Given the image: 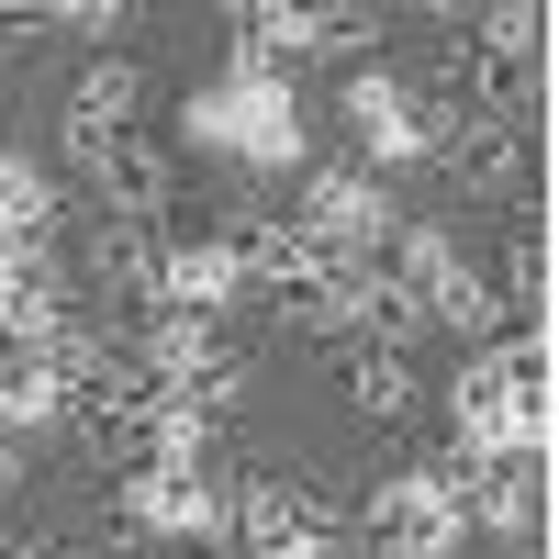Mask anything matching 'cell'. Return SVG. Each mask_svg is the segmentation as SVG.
Wrapping results in <instances>:
<instances>
[{"mask_svg": "<svg viewBox=\"0 0 559 559\" xmlns=\"http://www.w3.org/2000/svg\"><path fill=\"white\" fill-rule=\"evenodd\" d=\"M179 134L213 157H236V168H302V102H292V79H280L258 45L236 34V57H224V79L191 90V112H179Z\"/></svg>", "mask_w": 559, "mask_h": 559, "instance_id": "1", "label": "cell"}, {"mask_svg": "<svg viewBox=\"0 0 559 559\" xmlns=\"http://www.w3.org/2000/svg\"><path fill=\"white\" fill-rule=\"evenodd\" d=\"M448 437H459V459H537L548 448V358H537V336L481 347L471 369H459Z\"/></svg>", "mask_w": 559, "mask_h": 559, "instance_id": "2", "label": "cell"}, {"mask_svg": "<svg viewBox=\"0 0 559 559\" xmlns=\"http://www.w3.org/2000/svg\"><path fill=\"white\" fill-rule=\"evenodd\" d=\"M358 537L381 559H448L471 537V515H459V459H392V471L358 492Z\"/></svg>", "mask_w": 559, "mask_h": 559, "instance_id": "3", "label": "cell"}, {"mask_svg": "<svg viewBox=\"0 0 559 559\" xmlns=\"http://www.w3.org/2000/svg\"><path fill=\"white\" fill-rule=\"evenodd\" d=\"M112 537L224 548V537H236V481H224V471H123L112 481Z\"/></svg>", "mask_w": 559, "mask_h": 559, "instance_id": "4", "label": "cell"}, {"mask_svg": "<svg viewBox=\"0 0 559 559\" xmlns=\"http://www.w3.org/2000/svg\"><path fill=\"white\" fill-rule=\"evenodd\" d=\"M381 269L414 292V313L426 324H459V336H492L503 324V302H492V280L448 247V224H392V247H381Z\"/></svg>", "mask_w": 559, "mask_h": 559, "instance_id": "5", "label": "cell"}, {"mask_svg": "<svg viewBox=\"0 0 559 559\" xmlns=\"http://www.w3.org/2000/svg\"><path fill=\"white\" fill-rule=\"evenodd\" d=\"M336 537H347V515L313 481H292V471L236 481V548L247 559H336Z\"/></svg>", "mask_w": 559, "mask_h": 559, "instance_id": "6", "label": "cell"}, {"mask_svg": "<svg viewBox=\"0 0 559 559\" xmlns=\"http://www.w3.org/2000/svg\"><path fill=\"white\" fill-rule=\"evenodd\" d=\"M426 157L471 202H515L526 191V112H426Z\"/></svg>", "mask_w": 559, "mask_h": 559, "instance_id": "7", "label": "cell"}, {"mask_svg": "<svg viewBox=\"0 0 559 559\" xmlns=\"http://www.w3.org/2000/svg\"><path fill=\"white\" fill-rule=\"evenodd\" d=\"M292 224H302L313 247H336V258H381L403 213H392V191H381L369 168H313V179H302V213H292Z\"/></svg>", "mask_w": 559, "mask_h": 559, "instance_id": "8", "label": "cell"}, {"mask_svg": "<svg viewBox=\"0 0 559 559\" xmlns=\"http://www.w3.org/2000/svg\"><path fill=\"white\" fill-rule=\"evenodd\" d=\"M236 34L258 45V57L280 68V57H369L381 45V12H347V0H324V12H302V0H269V12H236Z\"/></svg>", "mask_w": 559, "mask_h": 559, "instance_id": "9", "label": "cell"}, {"mask_svg": "<svg viewBox=\"0 0 559 559\" xmlns=\"http://www.w3.org/2000/svg\"><path fill=\"white\" fill-rule=\"evenodd\" d=\"M347 134L369 146V168H426V102L392 68H347Z\"/></svg>", "mask_w": 559, "mask_h": 559, "instance_id": "10", "label": "cell"}, {"mask_svg": "<svg viewBox=\"0 0 559 559\" xmlns=\"http://www.w3.org/2000/svg\"><path fill=\"white\" fill-rule=\"evenodd\" d=\"M247 292H258V280H247V258L224 236H168V269H157V302L146 313H224Z\"/></svg>", "mask_w": 559, "mask_h": 559, "instance_id": "11", "label": "cell"}, {"mask_svg": "<svg viewBox=\"0 0 559 559\" xmlns=\"http://www.w3.org/2000/svg\"><path fill=\"white\" fill-rule=\"evenodd\" d=\"M134 112H146V68L134 57H90L79 90H68V157L112 146V134H134Z\"/></svg>", "mask_w": 559, "mask_h": 559, "instance_id": "12", "label": "cell"}, {"mask_svg": "<svg viewBox=\"0 0 559 559\" xmlns=\"http://www.w3.org/2000/svg\"><path fill=\"white\" fill-rule=\"evenodd\" d=\"M459 515L481 537H537V459H459Z\"/></svg>", "mask_w": 559, "mask_h": 559, "instance_id": "13", "label": "cell"}, {"mask_svg": "<svg viewBox=\"0 0 559 559\" xmlns=\"http://www.w3.org/2000/svg\"><path fill=\"white\" fill-rule=\"evenodd\" d=\"M79 168H90V202H112V213H157L168 202V146H157L146 123L112 134V146H90Z\"/></svg>", "mask_w": 559, "mask_h": 559, "instance_id": "14", "label": "cell"}, {"mask_svg": "<svg viewBox=\"0 0 559 559\" xmlns=\"http://www.w3.org/2000/svg\"><path fill=\"white\" fill-rule=\"evenodd\" d=\"M157 269H168V224H157V213H102V236H90V280L157 302Z\"/></svg>", "mask_w": 559, "mask_h": 559, "instance_id": "15", "label": "cell"}, {"mask_svg": "<svg viewBox=\"0 0 559 559\" xmlns=\"http://www.w3.org/2000/svg\"><path fill=\"white\" fill-rule=\"evenodd\" d=\"M336 392H347V414H369V426H403L426 381H414L403 347H336Z\"/></svg>", "mask_w": 559, "mask_h": 559, "instance_id": "16", "label": "cell"}, {"mask_svg": "<svg viewBox=\"0 0 559 559\" xmlns=\"http://www.w3.org/2000/svg\"><path fill=\"white\" fill-rule=\"evenodd\" d=\"M0 236H23V247L57 236V179H45L23 146H0Z\"/></svg>", "mask_w": 559, "mask_h": 559, "instance_id": "17", "label": "cell"}, {"mask_svg": "<svg viewBox=\"0 0 559 559\" xmlns=\"http://www.w3.org/2000/svg\"><path fill=\"white\" fill-rule=\"evenodd\" d=\"M481 68H503V79H526L537 68V45H548V12L537 0H503V12H481V34H459Z\"/></svg>", "mask_w": 559, "mask_h": 559, "instance_id": "18", "label": "cell"}, {"mask_svg": "<svg viewBox=\"0 0 559 559\" xmlns=\"http://www.w3.org/2000/svg\"><path fill=\"white\" fill-rule=\"evenodd\" d=\"M34 23H45V12H0V57H23V45H34Z\"/></svg>", "mask_w": 559, "mask_h": 559, "instance_id": "19", "label": "cell"}, {"mask_svg": "<svg viewBox=\"0 0 559 559\" xmlns=\"http://www.w3.org/2000/svg\"><path fill=\"white\" fill-rule=\"evenodd\" d=\"M112 559H191V548H146V537H112Z\"/></svg>", "mask_w": 559, "mask_h": 559, "instance_id": "20", "label": "cell"}, {"mask_svg": "<svg viewBox=\"0 0 559 559\" xmlns=\"http://www.w3.org/2000/svg\"><path fill=\"white\" fill-rule=\"evenodd\" d=\"M0 559H68V548H45V537H34V548H0Z\"/></svg>", "mask_w": 559, "mask_h": 559, "instance_id": "21", "label": "cell"}]
</instances>
